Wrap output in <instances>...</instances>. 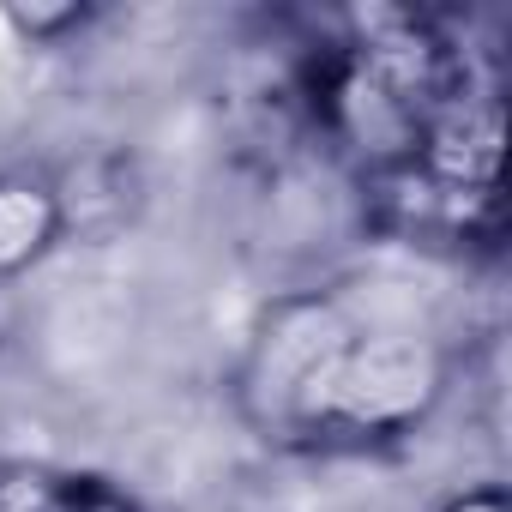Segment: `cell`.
<instances>
[{
    "label": "cell",
    "instance_id": "cell-1",
    "mask_svg": "<svg viewBox=\"0 0 512 512\" xmlns=\"http://www.w3.org/2000/svg\"><path fill=\"white\" fill-rule=\"evenodd\" d=\"M452 350L416 320H374L368 308L314 374L284 452L302 458H380L422 440L452 398Z\"/></svg>",
    "mask_w": 512,
    "mask_h": 512
},
{
    "label": "cell",
    "instance_id": "cell-2",
    "mask_svg": "<svg viewBox=\"0 0 512 512\" xmlns=\"http://www.w3.org/2000/svg\"><path fill=\"white\" fill-rule=\"evenodd\" d=\"M356 314L362 302H350L344 290H278L253 308L229 362V410L260 446L284 452L314 374L344 344Z\"/></svg>",
    "mask_w": 512,
    "mask_h": 512
},
{
    "label": "cell",
    "instance_id": "cell-3",
    "mask_svg": "<svg viewBox=\"0 0 512 512\" xmlns=\"http://www.w3.org/2000/svg\"><path fill=\"white\" fill-rule=\"evenodd\" d=\"M67 241V199L49 163H0V290L43 272Z\"/></svg>",
    "mask_w": 512,
    "mask_h": 512
},
{
    "label": "cell",
    "instance_id": "cell-4",
    "mask_svg": "<svg viewBox=\"0 0 512 512\" xmlns=\"http://www.w3.org/2000/svg\"><path fill=\"white\" fill-rule=\"evenodd\" d=\"M61 199H67V241H109L115 229L133 223L139 211V169L115 151L79 157L73 169H55Z\"/></svg>",
    "mask_w": 512,
    "mask_h": 512
},
{
    "label": "cell",
    "instance_id": "cell-5",
    "mask_svg": "<svg viewBox=\"0 0 512 512\" xmlns=\"http://www.w3.org/2000/svg\"><path fill=\"white\" fill-rule=\"evenodd\" d=\"M91 470L55 458H0V512H73Z\"/></svg>",
    "mask_w": 512,
    "mask_h": 512
},
{
    "label": "cell",
    "instance_id": "cell-6",
    "mask_svg": "<svg viewBox=\"0 0 512 512\" xmlns=\"http://www.w3.org/2000/svg\"><path fill=\"white\" fill-rule=\"evenodd\" d=\"M97 19L103 13L91 0H7V7H0V25H7L25 49H67Z\"/></svg>",
    "mask_w": 512,
    "mask_h": 512
},
{
    "label": "cell",
    "instance_id": "cell-7",
    "mask_svg": "<svg viewBox=\"0 0 512 512\" xmlns=\"http://www.w3.org/2000/svg\"><path fill=\"white\" fill-rule=\"evenodd\" d=\"M73 512H163V506H151L145 494H133L127 482H115V476H103V470H91V482H85V494H79V506Z\"/></svg>",
    "mask_w": 512,
    "mask_h": 512
},
{
    "label": "cell",
    "instance_id": "cell-8",
    "mask_svg": "<svg viewBox=\"0 0 512 512\" xmlns=\"http://www.w3.org/2000/svg\"><path fill=\"white\" fill-rule=\"evenodd\" d=\"M428 512H512V494H506V482L482 476V482H464V488L440 494Z\"/></svg>",
    "mask_w": 512,
    "mask_h": 512
}]
</instances>
